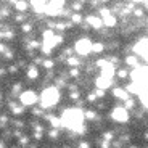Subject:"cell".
<instances>
[{"instance_id":"1","label":"cell","mask_w":148,"mask_h":148,"mask_svg":"<svg viewBox=\"0 0 148 148\" xmlns=\"http://www.w3.org/2000/svg\"><path fill=\"white\" fill-rule=\"evenodd\" d=\"M39 100H40V106L44 110H52L60 100V89L55 87V85L53 87H47V89L42 90Z\"/></svg>"},{"instance_id":"2","label":"cell","mask_w":148,"mask_h":148,"mask_svg":"<svg viewBox=\"0 0 148 148\" xmlns=\"http://www.w3.org/2000/svg\"><path fill=\"white\" fill-rule=\"evenodd\" d=\"M74 50H76V53L81 56H87L90 55V53H93V44L89 40V39H81V40L76 42V45H74Z\"/></svg>"},{"instance_id":"3","label":"cell","mask_w":148,"mask_h":148,"mask_svg":"<svg viewBox=\"0 0 148 148\" xmlns=\"http://www.w3.org/2000/svg\"><path fill=\"white\" fill-rule=\"evenodd\" d=\"M18 98H19V103H23L24 106H34L39 101V95L34 90H23L18 95Z\"/></svg>"},{"instance_id":"4","label":"cell","mask_w":148,"mask_h":148,"mask_svg":"<svg viewBox=\"0 0 148 148\" xmlns=\"http://www.w3.org/2000/svg\"><path fill=\"white\" fill-rule=\"evenodd\" d=\"M111 118L114 119L116 122H127L129 121V110L126 106H116L111 113Z\"/></svg>"},{"instance_id":"5","label":"cell","mask_w":148,"mask_h":148,"mask_svg":"<svg viewBox=\"0 0 148 148\" xmlns=\"http://www.w3.org/2000/svg\"><path fill=\"white\" fill-rule=\"evenodd\" d=\"M100 15H101V19H103V24H106L108 27H114L116 26L118 19H116V16L111 13V10H108V8H101Z\"/></svg>"},{"instance_id":"6","label":"cell","mask_w":148,"mask_h":148,"mask_svg":"<svg viewBox=\"0 0 148 148\" xmlns=\"http://www.w3.org/2000/svg\"><path fill=\"white\" fill-rule=\"evenodd\" d=\"M85 21H87V24H89L90 27H93L95 31H100L101 26H103V19L98 18V16H95V15H89L87 18H85Z\"/></svg>"},{"instance_id":"7","label":"cell","mask_w":148,"mask_h":148,"mask_svg":"<svg viewBox=\"0 0 148 148\" xmlns=\"http://www.w3.org/2000/svg\"><path fill=\"white\" fill-rule=\"evenodd\" d=\"M29 5L36 13H44L47 5H48V2L47 0H29Z\"/></svg>"},{"instance_id":"8","label":"cell","mask_w":148,"mask_h":148,"mask_svg":"<svg viewBox=\"0 0 148 148\" xmlns=\"http://www.w3.org/2000/svg\"><path fill=\"white\" fill-rule=\"evenodd\" d=\"M95 85L98 87V89H110L111 85H113V79L110 77H105V76H98V77L95 79Z\"/></svg>"},{"instance_id":"9","label":"cell","mask_w":148,"mask_h":148,"mask_svg":"<svg viewBox=\"0 0 148 148\" xmlns=\"http://www.w3.org/2000/svg\"><path fill=\"white\" fill-rule=\"evenodd\" d=\"M39 66L37 64H29V66L26 68V77L29 79V81H37L39 79Z\"/></svg>"},{"instance_id":"10","label":"cell","mask_w":148,"mask_h":148,"mask_svg":"<svg viewBox=\"0 0 148 148\" xmlns=\"http://www.w3.org/2000/svg\"><path fill=\"white\" fill-rule=\"evenodd\" d=\"M29 7L31 5H29L27 0H15V2H13V8H15L16 11H21V13H26Z\"/></svg>"},{"instance_id":"11","label":"cell","mask_w":148,"mask_h":148,"mask_svg":"<svg viewBox=\"0 0 148 148\" xmlns=\"http://www.w3.org/2000/svg\"><path fill=\"white\" fill-rule=\"evenodd\" d=\"M8 108L13 114H23L24 113V105L23 103H16V101H8Z\"/></svg>"},{"instance_id":"12","label":"cell","mask_w":148,"mask_h":148,"mask_svg":"<svg viewBox=\"0 0 148 148\" xmlns=\"http://www.w3.org/2000/svg\"><path fill=\"white\" fill-rule=\"evenodd\" d=\"M113 95H114L116 98H119V100L126 101L127 98H129V95H130V93L127 92V89H121V87H114V89H113Z\"/></svg>"},{"instance_id":"13","label":"cell","mask_w":148,"mask_h":148,"mask_svg":"<svg viewBox=\"0 0 148 148\" xmlns=\"http://www.w3.org/2000/svg\"><path fill=\"white\" fill-rule=\"evenodd\" d=\"M66 64H68V66H71V68H81L82 61H81L79 56H73V55H71V56H68Z\"/></svg>"},{"instance_id":"14","label":"cell","mask_w":148,"mask_h":148,"mask_svg":"<svg viewBox=\"0 0 148 148\" xmlns=\"http://www.w3.org/2000/svg\"><path fill=\"white\" fill-rule=\"evenodd\" d=\"M45 118L50 121V126L52 127H60L63 122H61V118H58V116H52V114H48V116H45Z\"/></svg>"},{"instance_id":"15","label":"cell","mask_w":148,"mask_h":148,"mask_svg":"<svg viewBox=\"0 0 148 148\" xmlns=\"http://www.w3.org/2000/svg\"><path fill=\"white\" fill-rule=\"evenodd\" d=\"M126 64L127 66H132V68H138V58L135 55H127Z\"/></svg>"},{"instance_id":"16","label":"cell","mask_w":148,"mask_h":148,"mask_svg":"<svg viewBox=\"0 0 148 148\" xmlns=\"http://www.w3.org/2000/svg\"><path fill=\"white\" fill-rule=\"evenodd\" d=\"M40 66L44 68L45 71H53V68H55V60H50V58L44 60V61H42V64H40Z\"/></svg>"},{"instance_id":"17","label":"cell","mask_w":148,"mask_h":148,"mask_svg":"<svg viewBox=\"0 0 148 148\" xmlns=\"http://www.w3.org/2000/svg\"><path fill=\"white\" fill-rule=\"evenodd\" d=\"M82 21H84V18H82V15L79 11H74L73 15H71V23H73L74 26H76V24H81Z\"/></svg>"},{"instance_id":"18","label":"cell","mask_w":148,"mask_h":148,"mask_svg":"<svg viewBox=\"0 0 148 148\" xmlns=\"http://www.w3.org/2000/svg\"><path fill=\"white\" fill-rule=\"evenodd\" d=\"M105 48H106V45L103 44V42H93V53H103Z\"/></svg>"},{"instance_id":"19","label":"cell","mask_w":148,"mask_h":148,"mask_svg":"<svg viewBox=\"0 0 148 148\" xmlns=\"http://www.w3.org/2000/svg\"><path fill=\"white\" fill-rule=\"evenodd\" d=\"M26 19H27V15L26 13H21V11H18V13H16L15 16H13V21L15 23H26Z\"/></svg>"},{"instance_id":"20","label":"cell","mask_w":148,"mask_h":148,"mask_svg":"<svg viewBox=\"0 0 148 148\" xmlns=\"http://www.w3.org/2000/svg\"><path fill=\"white\" fill-rule=\"evenodd\" d=\"M32 31H34V26L31 23H23L21 24V32L23 34H31Z\"/></svg>"},{"instance_id":"21","label":"cell","mask_w":148,"mask_h":148,"mask_svg":"<svg viewBox=\"0 0 148 148\" xmlns=\"http://www.w3.org/2000/svg\"><path fill=\"white\" fill-rule=\"evenodd\" d=\"M21 92H23V87H21V84H19V82H18V84H13V85H11V95H13V97L19 95Z\"/></svg>"},{"instance_id":"22","label":"cell","mask_w":148,"mask_h":148,"mask_svg":"<svg viewBox=\"0 0 148 148\" xmlns=\"http://www.w3.org/2000/svg\"><path fill=\"white\" fill-rule=\"evenodd\" d=\"M84 118L87 119V121H93V119H97V113L93 110H87L84 113Z\"/></svg>"},{"instance_id":"23","label":"cell","mask_w":148,"mask_h":148,"mask_svg":"<svg viewBox=\"0 0 148 148\" xmlns=\"http://www.w3.org/2000/svg\"><path fill=\"white\" fill-rule=\"evenodd\" d=\"M124 106L127 108V110H135V106H137V103H135V100H132V98H127L126 101H124Z\"/></svg>"},{"instance_id":"24","label":"cell","mask_w":148,"mask_h":148,"mask_svg":"<svg viewBox=\"0 0 148 148\" xmlns=\"http://www.w3.org/2000/svg\"><path fill=\"white\" fill-rule=\"evenodd\" d=\"M8 122H10V118L7 114H0V129H3V127L8 126Z\"/></svg>"},{"instance_id":"25","label":"cell","mask_w":148,"mask_h":148,"mask_svg":"<svg viewBox=\"0 0 148 148\" xmlns=\"http://www.w3.org/2000/svg\"><path fill=\"white\" fill-rule=\"evenodd\" d=\"M0 13H2V18H10V15H11L10 7H7V5H3V7L0 8Z\"/></svg>"},{"instance_id":"26","label":"cell","mask_w":148,"mask_h":148,"mask_svg":"<svg viewBox=\"0 0 148 148\" xmlns=\"http://www.w3.org/2000/svg\"><path fill=\"white\" fill-rule=\"evenodd\" d=\"M116 76H118L119 79H126L127 76H129V71H127L126 68H122V69H118V71H116Z\"/></svg>"},{"instance_id":"27","label":"cell","mask_w":148,"mask_h":148,"mask_svg":"<svg viewBox=\"0 0 148 148\" xmlns=\"http://www.w3.org/2000/svg\"><path fill=\"white\" fill-rule=\"evenodd\" d=\"M143 13H145V8H134L132 10V15L135 18H143Z\"/></svg>"},{"instance_id":"28","label":"cell","mask_w":148,"mask_h":148,"mask_svg":"<svg viewBox=\"0 0 148 148\" xmlns=\"http://www.w3.org/2000/svg\"><path fill=\"white\" fill-rule=\"evenodd\" d=\"M68 76H71V77H79V76H81V69H79V68H71Z\"/></svg>"},{"instance_id":"29","label":"cell","mask_w":148,"mask_h":148,"mask_svg":"<svg viewBox=\"0 0 148 148\" xmlns=\"http://www.w3.org/2000/svg\"><path fill=\"white\" fill-rule=\"evenodd\" d=\"M58 134H60L58 127H52V129L48 130V137L50 138H58Z\"/></svg>"},{"instance_id":"30","label":"cell","mask_w":148,"mask_h":148,"mask_svg":"<svg viewBox=\"0 0 148 148\" xmlns=\"http://www.w3.org/2000/svg\"><path fill=\"white\" fill-rule=\"evenodd\" d=\"M2 56H3L5 60H8V61H11V60L15 58V52H13V50H10V48H8V50H7V52H5V53H3V55H2Z\"/></svg>"},{"instance_id":"31","label":"cell","mask_w":148,"mask_h":148,"mask_svg":"<svg viewBox=\"0 0 148 148\" xmlns=\"http://www.w3.org/2000/svg\"><path fill=\"white\" fill-rule=\"evenodd\" d=\"M71 8H73L74 11H81L82 10V0H76V2L71 5Z\"/></svg>"},{"instance_id":"32","label":"cell","mask_w":148,"mask_h":148,"mask_svg":"<svg viewBox=\"0 0 148 148\" xmlns=\"http://www.w3.org/2000/svg\"><path fill=\"white\" fill-rule=\"evenodd\" d=\"M7 69H8V73H10V74H18L19 73V66H18V64H10Z\"/></svg>"},{"instance_id":"33","label":"cell","mask_w":148,"mask_h":148,"mask_svg":"<svg viewBox=\"0 0 148 148\" xmlns=\"http://www.w3.org/2000/svg\"><path fill=\"white\" fill-rule=\"evenodd\" d=\"M103 138L111 142L113 138H114V132H113V130H106V132H103Z\"/></svg>"},{"instance_id":"34","label":"cell","mask_w":148,"mask_h":148,"mask_svg":"<svg viewBox=\"0 0 148 148\" xmlns=\"http://www.w3.org/2000/svg\"><path fill=\"white\" fill-rule=\"evenodd\" d=\"M97 98H98V97L95 95V92H92V93H89V95H87V101H89V103H95Z\"/></svg>"},{"instance_id":"35","label":"cell","mask_w":148,"mask_h":148,"mask_svg":"<svg viewBox=\"0 0 148 148\" xmlns=\"http://www.w3.org/2000/svg\"><path fill=\"white\" fill-rule=\"evenodd\" d=\"M95 95L98 97V98H105V95H106V92H105L103 89H98V87H97V90H95Z\"/></svg>"},{"instance_id":"36","label":"cell","mask_w":148,"mask_h":148,"mask_svg":"<svg viewBox=\"0 0 148 148\" xmlns=\"http://www.w3.org/2000/svg\"><path fill=\"white\" fill-rule=\"evenodd\" d=\"M79 97H81V93H79L77 90H71V93H69V98H71V100H77Z\"/></svg>"},{"instance_id":"37","label":"cell","mask_w":148,"mask_h":148,"mask_svg":"<svg viewBox=\"0 0 148 148\" xmlns=\"http://www.w3.org/2000/svg\"><path fill=\"white\" fill-rule=\"evenodd\" d=\"M13 126H15V129H23V127H24V122L23 121H13Z\"/></svg>"},{"instance_id":"38","label":"cell","mask_w":148,"mask_h":148,"mask_svg":"<svg viewBox=\"0 0 148 148\" xmlns=\"http://www.w3.org/2000/svg\"><path fill=\"white\" fill-rule=\"evenodd\" d=\"M110 145H111V142L110 140H105V138L100 142V148H110Z\"/></svg>"},{"instance_id":"39","label":"cell","mask_w":148,"mask_h":148,"mask_svg":"<svg viewBox=\"0 0 148 148\" xmlns=\"http://www.w3.org/2000/svg\"><path fill=\"white\" fill-rule=\"evenodd\" d=\"M8 50V47H7V44H3V42H0V55H3L5 52Z\"/></svg>"},{"instance_id":"40","label":"cell","mask_w":148,"mask_h":148,"mask_svg":"<svg viewBox=\"0 0 148 148\" xmlns=\"http://www.w3.org/2000/svg\"><path fill=\"white\" fill-rule=\"evenodd\" d=\"M77 148H90V145L87 142H79V147Z\"/></svg>"},{"instance_id":"41","label":"cell","mask_w":148,"mask_h":148,"mask_svg":"<svg viewBox=\"0 0 148 148\" xmlns=\"http://www.w3.org/2000/svg\"><path fill=\"white\" fill-rule=\"evenodd\" d=\"M7 74H8L7 68H0V77H2V76H7Z\"/></svg>"},{"instance_id":"42","label":"cell","mask_w":148,"mask_h":148,"mask_svg":"<svg viewBox=\"0 0 148 148\" xmlns=\"http://www.w3.org/2000/svg\"><path fill=\"white\" fill-rule=\"evenodd\" d=\"M0 148H7V142L5 140H0Z\"/></svg>"},{"instance_id":"43","label":"cell","mask_w":148,"mask_h":148,"mask_svg":"<svg viewBox=\"0 0 148 148\" xmlns=\"http://www.w3.org/2000/svg\"><path fill=\"white\" fill-rule=\"evenodd\" d=\"M142 3H143V8H145V10H148V0H143Z\"/></svg>"},{"instance_id":"44","label":"cell","mask_w":148,"mask_h":148,"mask_svg":"<svg viewBox=\"0 0 148 148\" xmlns=\"http://www.w3.org/2000/svg\"><path fill=\"white\" fill-rule=\"evenodd\" d=\"M100 3H106V2H110V0H98Z\"/></svg>"},{"instance_id":"45","label":"cell","mask_w":148,"mask_h":148,"mask_svg":"<svg viewBox=\"0 0 148 148\" xmlns=\"http://www.w3.org/2000/svg\"><path fill=\"white\" fill-rule=\"evenodd\" d=\"M19 147H21V145L18 143V145H13V147H11V148H19Z\"/></svg>"},{"instance_id":"46","label":"cell","mask_w":148,"mask_h":148,"mask_svg":"<svg viewBox=\"0 0 148 148\" xmlns=\"http://www.w3.org/2000/svg\"><path fill=\"white\" fill-rule=\"evenodd\" d=\"M0 101H3V95L2 93H0Z\"/></svg>"},{"instance_id":"47","label":"cell","mask_w":148,"mask_h":148,"mask_svg":"<svg viewBox=\"0 0 148 148\" xmlns=\"http://www.w3.org/2000/svg\"><path fill=\"white\" fill-rule=\"evenodd\" d=\"M0 19H2V13H0Z\"/></svg>"},{"instance_id":"48","label":"cell","mask_w":148,"mask_h":148,"mask_svg":"<svg viewBox=\"0 0 148 148\" xmlns=\"http://www.w3.org/2000/svg\"><path fill=\"white\" fill-rule=\"evenodd\" d=\"M147 24H148V18H147Z\"/></svg>"},{"instance_id":"49","label":"cell","mask_w":148,"mask_h":148,"mask_svg":"<svg viewBox=\"0 0 148 148\" xmlns=\"http://www.w3.org/2000/svg\"><path fill=\"white\" fill-rule=\"evenodd\" d=\"M119 148H121V147H119Z\"/></svg>"}]
</instances>
